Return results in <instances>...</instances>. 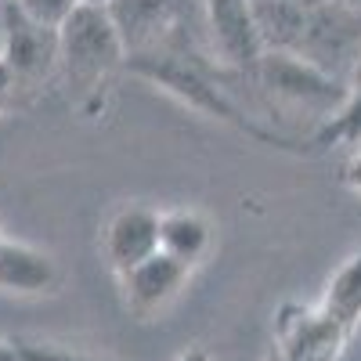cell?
I'll return each instance as SVG.
<instances>
[{"label":"cell","mask_w":361,"mask_h":361,"mask_svg":"<svg viewBox=\"0 0 361 361\" xmlns=\"http://www.w3.org/2000/svg\"><path fill=\"white\" fill-rule=\"evenodd\" d=\"M58 87L80 119H105L116 83L127 73V47L109 8L76 4L58 25Z\"/></svg>","instance_id":"cell-1"},{"label":"cell","mask_w":361,"mask_h":361,"mask_svg":"<svg viewBox=\"0 0 361 361\" xmlns=\"http://www.w3.org/2000/svg\"><path fill=\"white\" fill-rule=\"evenodd\" d=\"M127 73L159 87L163 94L180 102L185 109L217 119V123L231 127L235 134H243L257 145L267 148H282V152H304L300 145H293L282 130L253 119L243 105L228 94V76H238L224 69L221 62L209 58H180V54H163V51H145V54H127Z\"/></svg>","instance_id":"cell-2"},{"label":"cell","mask_w":361,"mask_h":361,"mask_svg":"<svg viewBox=\"0 0 361 361\" xmlns=\"http://www.w3.org/2000/svg\"><path fill=\"white\" fill-rule=\"evenodd\" d=\"M109 15L123 37L127 54L163 51L217 62L214 47H209L202 0H112Z\"/></svg>","instance_id":"cell-3"},{"label":"cell","mask_w":361,"mask_h":361,"mask_svg":"<svg viewBox=\"0 0 361 361\" xmlns=\"http://www.w3.org/2000/svg\"><path fill=\"white\" fill-rule=\"evenodd\" d=\"M246 80L257 87V94L264 98L271 116L275 112L311 116L314 127L343 105L350 90V83L322 73L318 66L304 62L300 54H289V51H264Z\"/></svg>","instance_id":"cell-4"},{"label":"cell","mask_w":361,"mask_h":361,"mask_svg":"<svg viewBox=\"0 0 361 361\" xmlns=\"http://www.w3.org/2000/svg\"><path fill=\"white\" fill-rule=\"evenodd\" d=\"M0 18H4V54L0 62L8 66L15 90H18V109L33 105L51 83H58V29L29 18L11 0H0Z\"/></svg>","instance_id":"cell-5"},{"label":"cell","mask_w":361,"mask_h":361,"mask_svg":"<svg viewBox=\"0 0 361 361\" xmlns=\"http://www.w3.org/2000/svg\"><path fill=\"white\" fill-rule=\"evenodd\" d=\"M289 54H300L322 73L350 83V73L361 54V11L343 8L336 0H314L300 44Z\"/></svg>","instance_id":"cell-6"},{"label":"cell","mask_w":361,"mask_h":361,"mask_svg":"<svg viewBox=\"0 0 361 361\" xmlns=\"http://www.w3.org/2000/svg\"><path fill=\"white\" fill-rule=\"evenodd\" d=\"M350 329L336 322L322 304H286L275 311V347L279 361H340L347 343H350Z\"/></svg>","instance_id":"cell-7"},{"label":"cell","mask_w":361,"mask_h":361,"mask_svg":"<svg viewBox=\"0 0 361 361\" xmlns=\"http://www.w3.org/2000/svg\"><path fill=\"white\" fill-rule=\"evenodd\" d=\"M202 8H206L209 47H214L217 62L238 76H250L264 54L253 18V0H202Z\"/></svg>","instance_id":"cell-8"},{"label":"cell","mask_w":361,"mask_h":361,"mask_svg":"<svg viewBox=\"0 0 361 361\" xmlns=\"http://www.w3.org/2000/svg\"><path fill=\"white\" fill-rule=\"evenodd\" d=\"M102 253L116 279L159 253V209L148 202H123L112 209V217L102 228Z\"/></svg>","instance_id":"cell-9"},{"label":"cell","mask_w":361,"mask_h":361,"mask_svg":"<svg viewBox=\"0 0 361 361\" xmlns=\"http://www.w3.org/2000/svg\"><path fill=\"white\" fill-rule=\"evenodd\" d=\"M188 279H192V267L159 250L148 260H141L137 267H130L127 275H119V289H123L127 311L134 318L148 322V318L163 314L173 300L185 293Z\"/></svg>","instance_id":"cell-10"},{"label":"cell","mask_w":361,"mask_h":361,"mask_svg":"<svg viewBox=\"0 0 361 361\" xmlns=\"http://www.w3.org/2000/svg\"><path fill=\"white\" fill-rule=\"evenodd\" d=\"M62 286L58 260L18 238H0V293L15 296H51Z\"/></svg>","instance_id":"cell-11"},{"label":"cell","mask_w":361,"mask_h":361,"mask_svg":"<svg viewBox=\"0 0 361 361\" xmlns=\"http://www.w3.org/2000/svg\"><path fill=\"white\" fill-rule=\"evenodd\" d=\"M209 246H214V221L195 206H173L159 209V250L173 260L195 267Z\"/></svg>","instance_id":"cell-12"},{"label":"cell","mask_w":361,"mask_h":361,"mask_svg":"<svg viewBox=\"0 0 361 361\" xmlns=\"http://www.w3.org/2000/svg\"><path fill=\"white\" fill-rule=\"evenodd\" d=\"M318 304L333 314L336 322H343L350 333L357 329V322H361V243H357V250L333 271V275H329L325 293H322Z\"/></svg>","instance_id":"cell-13"},{"label":"cell","mask_w":361,"mask_h":361,"mask_svg":"<svg viewBox=\"0 0 361 361\" xmlns=\"http://www.w3.org/2000/svg\"><path fill=\"white\" fill-rule=\"evenodd\" d=\"M307 145H311L307 152H329V148H354V145H361V87L347 90L343 105L311 130Z\"/></svg>","instance_id":"cell-14"},{"label":"cell","mask_w":361,"mask_h":361,"mask_svg":"<svg viewBox=\"0 0 361 361\" xmlns=\"http://www.w3.org/2000/svg\"><path fill=\"white\" fill-rule=\"evenodd\" d=\"M18 361H98L94 354H87L69 343H54V340H33V336H11Z\"/></svg>","instance_id":"cell-15"},{"label":"cell","mask_w":361,"mask_h":361,"mask_svg":"<svg viewBox=\"0 0 361 361\" xmlns=\"http://www.w3.org/2000/svg\"><path fill=\"white\" fill-rule=\"evenodd\" d=\"M15 8H22L29 18H37V22H44V25H62L69 15H73V8H76V0H11Z\"/></svg>","instance_id":"cell-16"},{"label":"cell","mask_w":361,"mask_h":361,"mask_svg":"<svg viewBox=\"0 0 361 361\" xmlns=\"http://www.w3.org/2000/svg\"><path fill=\"white\" fill-rule=\"evenodd\" d=\"M340 185L350 188V192L361 199V145H354L350 156L343 159V166H340Z\"/></svg>","instance_id":"cell-17"},{"label":"cell","mask_w":361,"mask_h":361,"mask_svg":"<svg viewBox=\"0 0 361 361\" xmlns=\"http://www.w3.org/2000/svg\"><path fill=\"white\" fill-rule=\"evenodd\" d=\"M11 109H18V90H15V80H11L8 66L0 62V116L11 112Z\"/></svg>","instance_id":"cell-18"},{"label":"cell","mask_w":361,"mask_h":361,"mask_svg":"<svg viewBox=\"0 0 361 361\" xmlns=\"http://www.w3.org/2000/svg\"><path fill=\"white\" fill-rule=\"evenodd\" d=\"M177 361H214V357H209V350H206V347H188Z\"/></svg>","instance_id":"cell-19"},{"label":"cell","mask_w":361,"mask_h":361,"mask_svg":"<svg viewBox=\"0 0 361 361\" xmlns=\"http://www.w3.org/2000/svg\"><path fill=\"white\" fill-rule=\"evenodd\" d=\"M0 361H18L15 340H4V336H0Z\"/></svg>","instance_id":"cell-20"},{"label":"cell","mask_w":361,"mask_h":361,"mask_svg":"<svg viewBox=\"0 0 361 361\" xmlns=\"http://www.w3.org/2000/svg\"><path fill=\"white\" fill-rule=\"evenodd\" d=\"M350 87H361V54H357V66H354V73H350Z\"/></svg>","instance_id":"cell-21"},{"label":"cell","mask_w":361,"mask_h":361,"mask_svg":"<svg viewBox=\"0 0 361 361\" xmlns=\"http://www.w3.org/2000/svg\"><path fill=\"white\" fill-rule=\"evenodd\" d=\"M76 4H87V8H109L112 0H76Z\"/></svg>","instance_id":"cell-22"},{"label":"cell","mask_w":361,"mask_h":361,"mask_svg":"<svg viewBox=\"0 0 361 361\" xmlns=\"http://www.w3.org/2000/svg\"><path fill=\"white\" fill-rule=\"evenodd\" d=\"M336 4H343V8H354V11H361V0H336Z\"/></svg>","instance_id":"cell-23"},{"label":"cell","mask_w":361,"mask_h":361,"mask_svg":"<svg viewBox=\"0 0 361 361\" xmlns=\"http://www.w3.org/2000/svg\"><path fill=\"white\" fill-rule=\"evenodd\" d=\"M264 361H279V350H275V347H267V354H264Z\"/></svg>","instance_id":"cell-24"},{"label":"cell","mask_w":361,"mask_h":361,"mask_svg":"<svg viewBox=\"0 0 361 361\" xmlns=\"http://www.w3.org/2000/svg\"><path fill=\"white\" fill-rule=\"evenodd\" d=\"M0 54H4V18H0Z\"/></svg>","instance_id":"cell-25"},{"label":"cell","mask_w":361,"mask_h":361,"mask_svg":"<svg viewBox=\"0 0 361 361\" xmlns=\"http://www.w3.org/2000/svg\"><path fill=\"white\" fill-rule=\"evenodd\" d=\"M0 238H4V228H0Z\"/></svg>","instance_id":"cell-26"}]
</instances>
